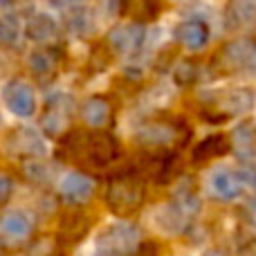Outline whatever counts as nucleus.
Here are the masks:
<instances>
[{
  "mask_svg": "<svg viewBox=\"0 0 256 256\" xmlns=\"http://www.w3.org/2000/svg\"><path fill=\"white\" fill-rule=\"evenodd\" d=\"M140 230L130 222H115L106 227L97 240V254L99 256H128L135 252L140 245Z\"/></svg>",
  "mask_w": 256,
  "mask_h": 256,
  "instance_id": "obj_3",
  "label": "nucleus"
},
{
  "mask_svg": "<svg viewBox=\"0 0 256 256\" xmlns=\"http://www.w3.org/2000/svg\"><path fill=\"white\" fill-rule=\"evenodd\" d=\"M72 27H74L79 34H86L88 30H92V20H90L88 14H84V9H79V12L72 16Z\"/></svg>",
  "mask_w": 256,
  "mask_h": 256,
  "instance_id": "obj_21",
  "label": "nucleus"
},
{
  "mask_svg": "<svg viewBox=\"0 0 256 256\" xmlns=\"http://www.w3.org/2000/svg\"><path fill=\"white\" fill-rule=\"evenodd\" d=\"M128 256H160V245L155 240H142L135 248V252Z\"/></svg>",
  "mask_w": 256,
  "mask_h": 256,
  "instance_id": "obj_22",
  "label": "nucleus"
},
{
  "mask_svg": "<svg viewBox=\"0 0 256 256\" xmlns=\"http://www.w3.org/2000/svg\"><path fill=\"white\" fill-rule=\"evenodd\" d=\"M0 232L9 238L22 240L30 236L32 232V218L27 216L20 209H14V212H7L2 218H0Z\"/></svg>",
  "mask_w": 256,
  "mask_h": 256,
  "instance_id": "obj_11",
  "label": "nucleus"
},
{
  "mask_svg": "<svg viewBox=\"0 0 256 256\" xmlns=\"http://www.w3.org/2000/svg\"><path fill=\"white\" fill-rule=\"evenodd\" d=\"M225 20L227 27L236 32L256 30V0H230L225 9Z\"/></svg>",
  "mask_w": 256,
  "mask_h": 256,
  "instance_id": "obj_7",
  "label": "nucleus"
},
{
  "mask_svg": "<svg viewBox=\"0 0 256 256\" xmlns=\"http://www.w3.org/2000/svg\"><path fill=\"white\" fill-rule=\"evenodd\" d=\"M58 189H61V196L66 202L81 204V202H86V200H90V196H92V191H94V182L90 180L88 176H84V173H68L61 180Z\"/></svg>",
  "mask_w": 256,
  "mask_h": 256,
  "instance_id": "obj_8",
  "label": "nucleus"
},
{
  "mask_svg": "<svg viewBox=\"0 0 256 256\" xmlns=\"http://www.w3.org/2000/svg\"><path fill=\"white\" fill-rule=\"evenodd\" d=\"M171 137H173V130L168 126L150 124V126L142 128L140 135H137V140H142L144 144H164V142H168Z\"/></svg>",
  "mask_w": 256,
  "mask_h": 256,
  "instance_id": "obj_17",
  "label": "nucleus"
},
{
  "mask_svg": "<svg viewBox=\"0 0 256 256\" xmlns=\"http://www.w3.org/2000/svg\"><path fill=\"white\" fill-rule=\"evenodd\" d=\"M30 68L36 72H50V68H52V61H50L48 54L43 52H36L30 56Z\"/></svg>",
  "mask_w": 256,
  "mask_h": 256,
  "instance_id": "obj_20",
  "label": "nucleus"
},
{
  "mask_svg": "<svg viewBox=\"0 0 256 256\" xmlns=\"http://www.w3.org/2000/svg\"><path fill=\"white\" fill-rule=\"evenodd\" d=\"M254 106V92L248 88H236L225 97V110L230 115H243V112L252 110Z\"/></svg>",
  "mask_w": 256,
  "mask_h": 256,
  "instance_id": "obj_15",
  "label": "nucleus"
},
{
  "mask_svg": "<svg viewBox=\"0 0 256 256\" xmlns=\"http://www.w3.org/2000/svg\"><path fill=\"white\" fill-rule=\"evenodd\" d=\"M2 97H4L7 108L16 117H30L32 112L36 110L34 92H32V88L25 84V81H12V84H7Z\"/></svg>",
  "mask_w": 256,
  "mask_h": 256,
  "instance_id": "obj_5",
  "label": "nucleus"
},
{
  "mask_svg": "<svg viewBox=\"0 0 256 256\" xmlns=\"http://www.w3.org/2000/svg\"><path fill=\"white\" fill-rule=\"evenodd\" d=\"M196 74H198V70H196V66L194 63H189V61H182L180 66L176 68V81L178 84H182V86L191 84V81L196 79Z\"/></svg>",
  "mask_w": 256,
  "mask_h": 256,
  "instance_id": "obj_19",
  "label": "nucleus"
},
{
  "mask_svg": "<svg viewBox=\"0 0 256 256\" xmlns=\"http://www.w3.org/2000/svg\"><path fill=\"white\" fill-rule=\"evenodd\" d=\"M0 43H4V45L20 43V22L14 16L0 18Z\"/></svg>",
  "mask_w": 256,
  "mask_h": 256,
  "instance_id": "obj_18",
  "label": "nucleus"
},
{
  "mask_svg": "<svg viewBox=\"0 0 256 256\" xmlns=\"http://www.w3.org/2000/svg\"><path fill=\"white\" fill-rule=\"evenodd\" d=\"M142 40H144V27L140 22H126L112 30L110 34V45L115 52L120 54H132L140 50Z\"/></svg>",
  "mask_w": 256,
  "mask_h": 256,
  "instance_id": "obj_9",
  "label": "nucleus"
},
{
  "mask_svg": "<svg viewBox=\"0 0 256 256\" xmlns=\"http://www.w3.org/2000/svg\"><path fill=\"white\" fill-rule=\"evenodd\" d=\"M252 214H254V218H256V198L252 200Z\"/></svg>",
  "mask_w": 256,
  "mask_h": 256,
  "instance_id": "obj_25",
  "label": "nucleus"
},
{
  "mask_svg": "<svg viewBox=\"0 0 256 256\" xmlns=\"http://www.w3.org/2000/svg\"><path fill=\"white\" fill-rule=\"evenodd\" d=\"M106 202L117 216L124 218L140 212L142 202H144V184H142L140 176L128 171L115 178L106 191Z\"/></svg>",
  "mask_w": 256,
  "mask_h": 256,
  "instance_id": "obj_2",
  "label": "nucleus"
},
{
  "mask_svg": "<svg viewBox=\"0 0 256 256\" xmlns=\"http://www.w3.org/2000/svg\"><path fill=\"white\" fill-rule=\"evenodd\" d=\"M232 146L240 160H254L256 158V132L252 126L240 124L232 132Z\"/></svg>",
  "mask_w": 256,
  "mask_h": 256,
  "instance_id": "obj_13",
  "label": "nucleus"
},
{
  "mask_svg": "<svg viewBox=\"0 0 256 256\" xmlns=\"http://www.w3.org/2000/svg\"><path fill=\"white\" fill-rule=\"evenodd\" d=\"M232 148V142L225 135H209L194 148V162H209L214 158H220Z\"/></svg>",
  "mask_w": 256,
  "mask_h": 256,
  "instance_id": "obj_12",
  "label": "nucleus"
},
{
  "mask_svg": "<svg viewBox=\"0 0 256 256\" xmlns=\"http://www.w3.org/2000/svg\"><path fill=\"white\" fill-rule=\"evenodd\" d=\"M66 148L72 160L94 168L108 166L120 155V146H117L115 137L106 135V132H74L68 140Z\"/></svg>",
  "mask_w": 256,
  "mask_h": 256,
  "instance_id": "obj_1",
  "label": "nucleus"
},
{
  "mask_svg": "<svg viewBox=\"0 0 256 256\" xmlns=\"http://www.w3.org/2000/svg\"><path fill=\"white\" fill-rule=\"evenodd\" d=\"M4 2H9V0H0V4H4Z\"/></svg>",
  "mask_w": 256,
  "mask_h": 256,
  "instance_id": "obj_27",
  "label": "nucleus"
},
{
  "mask_svg": "<svg viewBox=\"0 0 256 256\" xmlns=\"http://www.w3.org/2000/svg\"><path fill=\"white\" fill-rule=\"evenodd\" d=\"M108 117H110V108H108V104L104 102V99L92 97V99H88V102H86L84 120H86V124H88V126H92V128L104 126L108 122Z\"/></svg>",
  "mask_w": 256,
  "mask_h": 256,
  "instance_id": "obj_16",
  "label": "nucleus"
},
{
  "mask_svg": "<svg viewBox=\"0 0 256 256\" xmlns=\"http://www.w3.org/2000/svg\"><path fill=\"white\" fill-rule=\"evenodd\" d=\"M27 32L34 40H50L56 36V20L48 14H36V16H32Z\"/></svg>",
  "mask_w": 256,
  "mask_h": 256,
  "instance_id": "obj_14",
  "label": "nucleus"
},
{
  "mask_svg": "<svg viewBox=\"0 0 256 256\" xmlns=\"http://www.w3.org/2000/svg\"><path fill=\"white\" fill-rule=\"evenodd\" d=\"M58 2L68 4V7H81V4H84L86 0H58Z\"/></svg>",
  "mask_w": 256,
  "mask_h": 256,
  "instance_id": "obj_24",
  "label": "nucleus"
},
{
  "mask_svg": "<svg viewBox=\"0 0 256 256\" xmlns=\"http://www.w3.org/2000/svg\"><path fill=\"white\" fill-rule=\"evenodd\" d=\"M0 254H2V240H0Z\"/></svg>",
  "mask_w": 256,
  "mask_h": 256,
  "instance_id": "obj_26",
  "label": "nucleus"
},
{
  "mask_svg": "<svg viewBox=\"0 0 256 256\" xmlns=\"http://www.w3.org/2000/svg\"><path fill=\"white\" fill-rule=\"evenodd\" d=\"M245 182L238 171H230V168H218L209 178V191L216 196L218 200H236L243 191Z\"/></svg>",
  "mask_w": 256,
  "mask_h": 256,
  "instance_id": "obj_6",
  "label": "nucleus"
},
{
  "mask_svg": "<svg viewBox=\"0 0 256 256\" xmlns=\"http://www.w3.org/2000/svg\"><path fill=\"white\" fill-rule=\"evenodd\" d=\"M9 196H12V180L0 173V202H7Z\"/></svg>",
  "mask_w": 256,
  "mask_h": 256,
  "instance_id": "obj_23",
  "label": "nucleus"
},
{
  "mask_svg": "<svg viewBox=\"0 0 256 256\" xmlns=\"http://www.w3.org/2000/svg\"><path fill=\"white\" fill-rule=\"evenodd\" d=\"M90 232V218L81 212H68L61 216L58 220V232H56V240L61 248H70L76 245L88 236Z\"/></svg>",
  "mask_w": 256,
  "mask_h": 256,
  "instance_id": "obj_4",
  "label": "nucleus"
},
{
  "mask_svg": "<svg viewBox=\"0 0 256 256\" xmlns=\"http://www.w3.org/2000/svg\"><path fill=\"white\" fill-rule=\"evenodd\" d=\"M176 38L180 40L184 48L189 50H200L207 45L209 40V30L202 20H184L176 30Z\"/></svg>",
  "mask_w": 256,
  "mask_h": 256,
  "instance_id": "obj_10",
  "label": "nucleus"
}]
</instances>
